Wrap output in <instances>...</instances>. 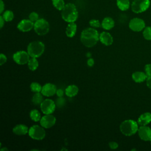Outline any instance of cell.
<instances>
[{
    "mask_svg": "<svg viewBox=\"0 0 151 151\" xmlns=\"http://www.w3.org/2000/svg\"><path fill=\"white\" fill-rule=\"evenodd\" d=\"M139 137L144 141L151 140V129L146 126H140L137 131Z\"/></svg>",
    "mask_w": 151,
    "mask_h": 151,
    "instance_id": "obj_12",
    "label": "cell"
},
{
    "mask_svg": "<svg viewBox=\"0 0 151 151\" xmlns=\"http://www.w3.org/2000/svg\"><path fill=\"white\" fill-rule=\"evenodd\" d=\"M132 77L133 80L136 83H142L144 81L146 80L147 76L145 74V73L142 71H135L132 75Z\"/></svg>",
    "mask_w": 151,
    "mask_h": 151,
    "instance_id": "obj_19",
    "label": "cell"
},
{
    "mask_svg": "<svg viewBox=\"0 0 151 151\" xmlns=\"http://www.w3.org/2000/svg\"><path fill=\"white\" fill-rule=\"evenodd\" d=\"M34 29L37 34L39 35H44L49 32L50 24L46 19L44 18H39L34 22Z\"/></svg>",
    "mask_w": 151,
    "mask_h": 151,
    "instance_id": "obj_5",
    "label": "cell"
},
{
    "mask_svg": "<svg viewBox=\"0 0 151 151\" xmlns=\"http://www.w3.org/2000/svg\"><path fill=\"white\" fill-rule=\"evenodd\" d=\"M28 67L31 71H35L37 69L39 65L38 61L37 60V58L31 57L29 60L28 63Z\"/></svg>",
    "mask_w": 151,
    "mask_h": 151,
    "instance_id": "obj_24",
    "label": "cell"
},
{
    "mask_svg": "<svg viewBox=\"0 0 151 151\" xmlns=\"http://www.w3.org/2000/svg\"><path fill=\"white\" fill-rule=\"evenodd\" d=\"M28 130L29 129L28 127L26 125L22 124H17L12 129V132L18 136L25 135L26 134L28 133Z\"/></svg>",
    "mask_w": 151,
    "mask_h": 151,
    "instance_id": "obj_16",
    "label": "cell"
},
{
    "mask_svg": "<svg viewBox=\"0 0 151 151\" xmlns=\"http://www.w3.org/2000/svg\"><path fill=\"white\" fill-rule=\"evenodd\" d=\"M42 87L41 84L37 82H32L30 84L31 91L34 93H41Z\"/></svg>",
    "mask_w": 151,
    "mask_h": 151,
    "instance_id": "obj_28",
    "label": "cell"
},
{
    "mask_svg": "<svg viewBox=\"0 0 151 151\" xmlns=\"http://www.w3.org/2000/svg\"><path fill=\"white\" fill-rule=\"evenodd\" d=\"M30 56L27 51H17L13 55L14 61L19 65H24L27 64L29 60L30 59Z\"/></svg>",
    "mask_w": 151,
    "mask_h": 151,
    "instance_id": "obj_9",
    "label": "cell"
},
{
    "mask_svg": "<svg viewBox=\"0 0 151 151\" xmlns=\"http://www.w3.org/2000/svg\"><path fill=\"white\" fill-rule=\"evenodd\" d=\"M56 105L55 101L50 99H44L40 104L41 111L44 114H52L55 110Z\"/></svg>",
    "mask_w": 151,
    "mask_h": 151,
    "instance_id": "obj_8",
    "label": "cell"
},
{
    "mask_svg": "<svg viewBox=\"0 0 151 151\" xmlns=\"http://www.w3.org/2000/svg\"><path fill=\"white\" fill-rule=\"evenodd\" d=\"M29 117L32 120L35 122L40 121L41 118L40 113L37 109H33L31 110L29 113Z\"/></svg>",
    "mask_w": 151,
    "mask_h": 151,
    "instance_id": "obj_25",
    "label": "cell"
},
{
    "mask_svg": "<svg viewBox=\"0 0 151 151\" xmlns=\"http://www.w3.org/2000/svg\"><path fill=\"white\" fill-rule=\"evenodd\" d=\"M64 91L61 89V88H58L57 90L56 91V94L58 97H63L64 95Z\"/></svg>",
    "mask_w": 151,
    "mask_h": 151,
    "instance_id": "obj_37",
    "label": "cell"
},
{
    "mask_svg": "<svg viewBox=\"0 0 151 151\" xmlns=\"http://www.w3.org/2000/svg\"><path fill=\"white\" fill-rule=\"evenodd\" d=\"M5 8V4L2 0H0V14H2L4 12Z\"/></svg>",
    "mask_w": 151,
    "mask_h": 151,
    "instance_id": "obj_38",
    "label": "cell"
},
{
    "mask_svg": "<svg viewBox=\"0 0 151 151\" xmlns=\"http://www.w3.org/2000/svg\"><path fill=\"white\" fill-rule=\"evenodd\" d=\"M52 4L55 8L61 11L65 5L64 0H52Z\"/></svg>",
    "mask_w": 151,
    "mask_h": 151,
    "instance_id": "obj_27",
    "label": "cell"
},
{
    "mask_svg": "<svg viewBox=\"0 0 151 151\" xmlns=\"http://www.w3.org/2000/svg\"><path fill=\"white\" fill-rule=\"evenodd\" d=\"M45 45L40 41L31 42L27 47V52L31 57L38 58L44 52Z\"/></svg>",
    "mask_w": 151,
    "mask_h": 151,
    "instance_id": "obj_4",
    "label": "cell"
},
{
    "mask_svg": "<svg viewBox=\"0 0 151 151\" xmlns=\"http://www.w3.org/2000/svg\"><path fill=\"white\" fill-rule=\"evenodd\" d=\"M5 20L4 19V18L2 17V15L0 16V28L2 29V27H4V23H5Z\"/></svg>",
    "mask_w": 151,
    "mask_h": 151,
    "instance_id": "obj_40",
    "label": "cell"
},
{
    "mask_svg": "<svg viewBox=\"0 0 151 151\" xmlns=\"http://www.w3.org/2000/svg\"><path fill=\"white\" fill-rule=\"evenodd\" d=\"M101 27L106 30H110L114 27V21L111 17H105L101 21Z\"/></svg>",
    "mask_w": 151,
    "mask_h": 151,
    "instance_id": "obj_18",
    "label": "cell"
},
{
    "mask_svg": "<svg viewBox=\"0 0 151 151\" xmlns=\"http://www.w3.org/2000/svg\"><path fill=\"white\" fill-rule=\"evenodd\" d=\"M116 4L118 8L122 11L127 10L130 7L129 0H117Z\"/></svg>",
    "mask_w": 151,
    "mask_h": 151,
    "instance_id": "obj_22",
    "label": "cell"
},
{
    "mask_svg": "<svg viewBox=\"0 0 151 151\" xmlns=\"http://www.w3.org/2000/svg\"><path fill=\"white\" fill-rule=\"evenodd\" d=\"M28 135L32 139L41 140L45 137V131L42 126L35 124L29 127Z\"/></svg>",
    "mask_w": 151,
    "mask_h": 151,
    "instance_id": "obj_6",
    "label": "cell"
},
{
    "mask_svg": "<svg viewBox=\"0 0 151 151\" xmlns=\"http://www.w3.org/2000/svg\"><path fill=\"white\" fill-rule=\"evenodd\" d=\"M99 40V34L94 28H87L83 30L80 35L81 43L86 47H93Z\"/></svg>",
    "mask_w": 151,
    "mask_h": 151,
    "instance_id": "obj_1",
    "label": "cell"
},
{
    "mask_svg": "<svg viewBox=\"0 0 151 151\" xmlns=\"http://www.w3.org/2000/svg\"><path fill=\"white\" fill-rule=\"evenodd\" d=\"M146 84H147V86L150 89H151V76L147 77V78L146 79Z\"/></svg>",
    "mask_w": 151,
    "mask_h": 151,
    "instance_id": "obj_39",
    "label": "cell"
},
{
    "mask_svg": "<svg viewBox=\"0 0 151 151\" xmlns=\"http://www.w3.org/2000/svg\"><path fill=\"white\" fill-rule=\"evenodd\" d=\"M78 93V88L74 84L69 85L65 90V93L68 97H73L76 96Z\"/></svg>",
    "mask_w": 151,
    "mask_h": 151,
    "instance_id": "obj_21",
    "label": "cell"
},
{
    "mask_svg": "<svg viewBox=\"0 0 151 151\" xmlns=\"http://www.w3.org/2000/svg\"><path fill=\"white\" fill-rule=\"evenodd\" d=\"M87 64L88 67H93L94 64V60L93 58L90 57V58H88V59L87 60Z\"/></svg>",
    "mask_w": 151,
    "mask_h": 151,
    "instance_id": "obj_36",
    "label": "cell"
},
{
    "mask_svg": "<svg viewBox=\"0 0 151 151\" xmlns=\"http://www.w3.org/2000/svg\"><path fill=\"white\" fill-rule=\"evenodd\" d=\"M1 151H4V150H8V149L6 148V147H2V148H1Z\"/></svg>",
    "mask_w": 151,
    "mask_h": 151,
    "instance_id": "obj_42",
    "label": "cell"
},
{
    "mask_svg": "<svg viewBox=\"0 0 151 151\" xmlns=\"http://www.w3.org/2000/svg\"><path fill=\"white\" fill-rule=\"evenodd\" d=\"M56 107L58 108H62L65 104V99L63 97H58L55 101Z\"/></svg>",
    "mask_w": 151,
    "mask_h": 151,
    "instance_id": "obj_30",
    "label": "cell"
},
{
    "mask_svg": "<svg viewBox=\"0 0 151 151\" xmlns=\"http://www.w3.org/2000/svg\"><path fill=\"white\" fill-rule=\"evenodd\" d=\"M28 18L33 22H35L39 19V15L36 12H31L28 16Z\"/></svg>",
    "mask_w": 151,
    "mask_h": 151,
    "instance_id": "obj_32",
    "label": "cell"
},
{
    "mask_svg": "<svg viewBox=\"0 0 151 151\" xmlns=\"http://www.w3.org/2000/svg\"><path fill=\"white\" fill-rule=\"evenodd\" d=\"M143 36L147 40H151V27H146L143 29Z\"/></svg>",
    "mask_w": 151,
    "mask_h": 151,
    "instance_id": "obj_29",
    "label": "cell"
},
{
    "mask_svg": "<svg viewBox=\"0 0 151 151\" xmlns=\"http://www.w3.org/2000/svg\"><path fill=\"white\" fill-rule=\"evenodd\" d=\"M139 124L133 120H126L122 122L120 125V130L122 134L126 136L134 134L138 131Z\"/></svg>",
    "mask_w": 151,
    "mask_h": 151,
    "instance_id": "obj_3",
    "label": "cell"
},
{
    "mask_svg": "<svg viewBox=\"0 0 151 151\" xmlns=\"http://www.w3.org/2000/svg\"><path fill=\"white\" fill-rule=\"evenodd\" d=\"M129 27L131 30L135 32H139L145 28V22L142 19L134 18L130 21Z\"/></svg>",
    "mask_w": 151,
    "mask_h": 151,
    "instance_id": "obj_10",
    "label": "cell"
},
{
    "mask_svg": "<svg viewBox=\"0 0 151 151\" xmlns=\"http://www.w3.org/2000/svg\"><path fill=\"white\" fill-rule=\"evenodd\" d=\"M77 32V25L76 24L73 22H69L67 25L65 29L66 35L69 38L73 37Z\"/></svg>",
    "mask_w": 151,
    "mask_h": 151,
    "instance_id": "obj_20",
    "label": "cell"
},
{
    "mask_svg": "<svg viewBox=\"0 0 151 151\" xmlns=\"http://www.w3.org/2000/svg\"><path fill=\"white\" fill-rule=\"evenodd\" d=\"M34 22L29 19H24L21 20L17 25V28L21 32H28L34 28Z\"/></svg>",
    "mask_w": 151,
    "mask_h": 151,
    "instance_id": "obj_14",
    "label": "cell"
},
{
    "mask_svg": "<svg viewBox=\"0 0 151 151\" xmlns=\"http://www.w3.org/2000/svg\"><path fill=\"white\" fill-rule=\"evenodd\" d=\"M61 17L67 22H75L78 17V10L76 6L73 3L66 4L61 11Z\"/></svg>",
    "mask_w": 151,
    "mask_h": 151,
    "instance_id": "obj_2",
    "label": "cell"
},
{
    "mask_svg": "<svg viewBox=\"0 0 151 151\" xmlns=\"http://www.w3.org/2000/svg\"><path fill=\"white\" fill-rule=\"evenodd\" d=\"M43 100V95L41 93H35V94L32 96L31 99L32 103L36 106H40Z\"/></svg>",
    "mask_w": 151,
    "mask_h": 151,
    "instance_id": "obj_23",
    "label": "cell"
},
{
    "mask_svg": "<svg viewBox=\"0 0 151 151\" xmlns=\"http://www.w3.org/2000/svg\"><path fill=\"white\" fill-rule=\"evenodd\" d=\"M109 146L111 149L114 150L119 147V145L116 142H110L109 143Z\"/></svg>",
    "mask_w": 151,
    "mask_h": 151,
    "instance_id": "obj_35",
    "label": "cell"
},
{
    "mask_svg": "<svg viewBox=\"0 0 151 151\" xmlns=\"http://www.w3.org/2000/svg\"><path fill=\"white\" fill-rule=\"evenodd\" d=\"M40 122V125L44 128L50 129L55 124L56 122V119L51 114H45L41 118Z\"/></svg>",
    "mask_w": 151,
    "mask_h": 151,
    "instance_id": "obj_11",
    "label": "cell"
},
{
    "mask_svg": "<svg viewBox=\"0 0 151 151\" xmlns=\"http://www.w3.org/2000/svg\"><path fill=\"white\" fill-rule=\"evenodd\" d=\"M145 73L147 77L151 76V64H147L145 66Z\"/></svg>",
    "mask_w": 151,
    "mask_h": 151,
    "instance_id": "obj_33",
    "label": "cell"
},
{
    "mask_svg": "<svg viewBox=\"0 0 151 151\" xmlns=\"http://www.w3.org/2000/svg\"><path fill=\"white\" fill-rule=\"evenodd\" d=\"M90 25L93 28H99L101 27V24L98 19H92L89 21Z\"/></svg>",
    "mask_w": 151,
    "mask_h": 151,
    "instance_id": "obj_31",
    "label": "cell"
},
{
    "mask_svg": "<svg viewBox=\"0 0 151 151\" xmlns=\"http://www.w3.org/2000/svg\"><path fill=\"white\" fill-rule=\"evenodd\" d=\"M57 87L55 85L52 83H46L42 87L41 93L45 97H51L56 94Z\"/></svg>",
    "mask_w": 151,
    "mask_h": 151,
    "instance_id": "obj_13",
    "label": "cell"
},
{
    "mask_svg": "<svg viewBox=\"0 0 151 151\" xmlns=\"http://www.w3.org/2000/svg\"><path fill=\"white\" fill-rule=\"evenodd\" d=\"M150 144H151V140H150Z\"/></svg>",
    "mask_w": 151,
    "mask_h": 151,
    "instance_id": "obj_43",
    "label": "cell"
},
{
    "mask_svg": "<svg viewBox=\"0 0 151 151\" xmlns=\"http://www.w3.org/2000/svg\"><path fill=\"white\" fill-rule=\"evenodd\" d=\"M151 122V113L146 112L142 113L137 119V123L140 126H146Z\"/></svg>",
    "mask_w": 151,
    "mask_h": 151,
    "instance_id": "obj_17",
    "label": "cell"
},
{
    "mask_svg": "<svg viewBox=\"0 0 151 151\" xmlns=\"http://www.w3.org/2000/svg\"><path fill=\"white\" fill-rule=\"evenodd\" d=\"M149 6V0H134L131 5V9L133 12L139 14L146 11Z\"/></svg>",
    "mask_w": 151,
    "mask_h": 151,
    "instance_id": "obj_7",
    "label": "cell"
},
{
    "mask_svg": "<svg viewBox=\"0 0 151 151\" xmlns=\"http://www.w3.org/2000/svg\"><path fill=\"white\" fill-rule=\"evenodd\" d=\"M99 40L104 45L106 46L110 45L113 42V38L108 32H102L99 35Z\"/></svg>",
    "mask_w": 151,
    "mask_h": 151,
    "instance_id": "obj_15",
    "label": "cell"
},
{
    "mask_svg": "<svg viewBox=\"0 0 151 151\" xmlns=\"http://www.w3.org/2000/svg\"><path fill=\"white\" fill-rule=\"evenodd\" d=\"M2 16L6 22H10L12 21L14 18V14L11 10H6L4 11Z\"/></svg>",
    "mask_w": 151,
    "mask_h": 151,
    "instance_id": "obj_26",
    "label": "cell"
},
{
    "mask_svg": "<svg viewBox=\"0 0 151 151\" xmlns=\"http://www.w3.org/2000/svg\"><path fill=\"white\" fill-rule=\"evenodd\" d=\"M86 56L88 57V58H90L91 57V54L90 52H88L87 54H86Z\"/></svg>",
    "mask_w": 151,
    "mask_h": 151,
    "instance_id": "obj_41",
    "label": "cell"
},
{
    "mask_svg": "<svg viewBox=\"0 0 151 151\" xmlns=\"http://www.w3.org/2000/svg\"><path fill=\"white\" fill-rule=\"evenodd\" d=\"M6 61H7V58H6V55L5 54L1 53L0 55V65H2L6 62Z\"/></svg>",
    "mask_w": 151,
    "mask_h": 151,
    "instance_id": "obj_34",
    "label": "cell"
}]
</instances>
